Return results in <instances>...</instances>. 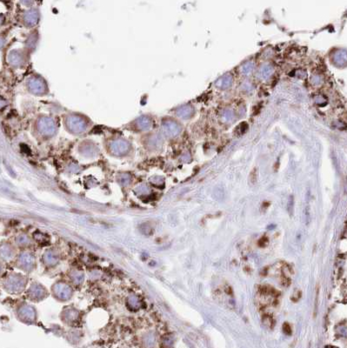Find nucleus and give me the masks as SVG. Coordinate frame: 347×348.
I'll list each match as a JSON object with an SVG mask.
<instances>
[{
	"instance_id": "1",
	"label": "nucleus",
	"mask_w": 347,
	"mask_h": 348,
	"mask_svg": "<svg viewBox=\"0 0 347 348\" xmlns=\"http://www.w3.org/2000/svg\"><path fill=\"white\" fill-rule=\"evenodd\" d=\"M257 180V174H256V169L253 170V172L251 173V183L255 184Z\"/></svg>"
},
{
	"instance_id": "2",
	"label": "nucleus",
	"mask_w": 347,
	"mask_h": 348,
	"mask_svg": "<svg viewBox=\"0 0 347 348\" xmlns=\"http://www.w3.org/2000/svg\"><path fill=\"white\" fill-rule=\"evenodd\" d=\"M284 331H285V333H287V334H291V333H292L291 327H290V325H288L287 323L284 324Z\"/></svg>"
},
{
	"instance_id": "3",
	"label": "nucleus",
	"mask_w": 347,
	"mask_h": 348,
	"mask_svg": "<svg viewBox=\"0 0 347 348\" xmlns=\"http://www.w3.org/2000/svg\"><path fill=\"white\" fill-rule=\"evenodd\" d=\"M319 293H320V287H317V293H316V303H315V314L317 313V307H318V299H319Z\"/></svg>"
}]
</instances>
